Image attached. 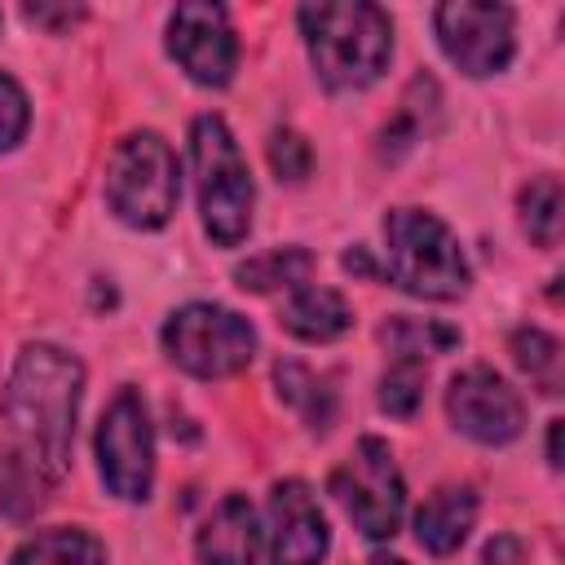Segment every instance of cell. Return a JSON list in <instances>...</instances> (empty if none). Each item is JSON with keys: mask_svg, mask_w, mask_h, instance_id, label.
<instances>
[{"mask_svg": "<svg viewBox=\"0 0 565 565\" xmlns=\"http://www.w3.org/2000/svg\"><path fill=\"white\" fill-rule=\"evenodd\" d=\"M79 393L84 366L57 344H26L18 353L0 397L9 428V450L0 459V508L9 516H31L44 508L49 486L66 472Z\"/></svg>", "mask_w": 565, "mask_h": 565, "instance_id": "cell-1", "label": "cell"}, {"mask_svg": "<svg viewBox=\"0 0 565 565\" xmlns=\"http://www.w3.org/2000/svg\"><path fill=\"white\" fill-rule=\"evenodd\" d=\"M296 18H300V35L309 44L313 71L327 88L353 93L384 75V66L393 57V22L380 4L322 0V4H305Z\"/></svg>", "mask_w": 565, "mask_h": 565, "instance_id": "cell-2", "label": "cell"}, {"mask_svg": "<svg viewBox=\"0 0 565 565\" xmlns=\"http://www.w3.org/2000/svg\"><path fill=\"white\" fill-rule=\"evenodd\" d=\"M384 269L419 300H459L468 291V260L459 238L419 207H393L384 216Z\"/></svg>", "mask_w": 565, "mask_h": 565, "instance_id": "cell-3", "label": "cell"}, {"mask_svg": "<svg viewBox=\"0 0 565 565\" xmlns=\"http://www.w3.org/2000/svg\"><path fill=\"white\" fill-rule=\"evenodd\" d=\"M190 159H194V185H199V216L203 230L212 234V243L234 247L247 238L252 230V172L247 159L238 150V141L230 137L225 119L216 115H199L190 128Z\"/></svg>", "mask_w": 565, "mask_h": 565, "instance_id": "cell-4", "label": "cell"}, {"mask_svg": "<svg viewBox=\"0 0 565 565\" xmlns=\"http://www.w3.org/2000/svg\"><path fill=\"white\" fill-rule=\"evenodd\" d=\"M181 168L159 132H128L106 159V207L132 230H159L177 212Z\"/></svg>", "mask_w": 565, "mask_h": 565, "instance_id": "cell-5", "label": "cell"}, {"mask_svg": "<svg viewBox=\"0 0 565 565\" xmlns=\"http://www.w3.org/2000/svg\"><path fill=\"white\" fill-rule=\"evenodd\" d=\"M163 349L181 371L199 380H225L252 362L256 331L234 309L194 300V305H181L163 322Z\"/></svg>", "mask_w": 565, "mask_h": 565, "instance_id": "cell-6", "label": "cell"}, {"mask_svg": "<svg viewBox=\"0 0 565 565\" xmlns=\"http://www.w3.org/2000/svg\"><path fill=\"white\" fill-rule=\"evenodd\" d=\"M327 486L366 539H393L397 534L402 508H406V486H402V472L393 463L388 441L362 437L353 446V455L331 472Z\"/></svg>", "mask_w": 565, "mask_h": 565, "instance_id": "cell-7", "label": "cell"}, {"mask_svg": "<svg viewBox=\"0 0 565 565\" xmlns=\"http://www.w3.org/2000/svg\"><path fill=\"white\" fill-rule=\"evenodd\" d=\"M97 472L110 494L146 499L154 477V433L137 388H119L97 424Z\"/></svg>", "mask_w": 565, "mask_h": 565, "instance_id": "cell-8", "label": "cell"}, {"mask_svg": "<svg viewBox=\"0 0 565 565\" xmlns=\"http://www.w3.org/2000/svg\"><path fill=\"white\" fill-rule=\"evenodd\" d=\"M433 31H437L441 53L463 75H494L512 57V9L508 4L446 0L433 13Z\"/></svg>", "mask_w": 565, "mask_h": 565, "instance_id": "cell-9", "label": "cell"}, {"mask_svg": "<svg viewBox=\"0 0 565 565\" xmlns=\"http://www.w3.org/2000/svg\"><path fill=\"white\" fill-rule=\"evenodd\" d=\"M446 415L463 437H472L481 446H503L525 424V406H521L516 388L503 375H494L490 366H468L450 380Z\"/></svg>", "mask_w": 565, "mask_h": 565, "instance_id": "cell-10", "label": "cell"}, {"mask_svg": "<svg viewBox=\"0 0 565 565\" xmlns=\"http://www.w3.org/2000/svg\"><path fill=\"white\" fill-rule=\"evenodd\" d=\"M168 53L194 84H203V88L230 84L238 44H234L225 9L221 4H177L168 18Z\"/></svg>", "mask_w": 565, "mask_h": 565, "instance_id": "cell-11", "label": "cell"}, {"mask_svg": "<svg viewBox=\"0 0 565 565\" xmlns=\"http://www.w3.org/2000/svg\"><path fill=\"white\" fill-rule=\"evenodd\" d=\"M327 516L305 481H278L269 490V565H322Z\"/></svg>", "mask_w": 565, "mask_h": 565, "instance_id": "cell-12", "label": "cell"}, {"mask_svg": "<svg viewBox=\"0 0 565 565\" xmlns=\"http://www.w3.org/2000/svg\"><path fill=\"white\" fill-rule=\"evenodd\" d=\"M256 543H260V530H256V512L243 494H225L212 516L199 525V539H194V552H199V565H256Z\"/></svg>", "mask_w": 565, "mask_h": 565, "instance_id": "cell-13", "label": "cell"}, {"mask_svg": "<svg viewBox=\"0 0 565 565\" xmlns=\"http://www.w3.org/2000/svg\"><path fill=\"white\" fill-rule=\"evenodd\" d=\"M472 521H477V494H472V486H437L424 499V508L415 512V539L433 556H450L468 539Z\"/></svg>", "mask_w": 565, "mask_h": 565, "instance_id": "cell-14", "label": "cell"}, {"mask_svg": "<svg viewBox=\"0 0 565 565\" xmlns=\"http://www.w3.org/2000/svg\"><path fill=\"white\" fill-rule=\"evenodd\" d=\"M278 322H282L291 335L309 340V344H327V340H335V335L349 331L353 313H349L344 296L331 291V287H291V296H287V305H282V313H278Z\"/></svg>", "mask_w": 565, "mask_h": 565, "instance_id": "cell-15", "label": "cell"}, {"mask_svg": "<svg viewBox=\"0 0 565 565\" xmlns=\"http://www.w3.org/2000/svg\"><path fill=\"white\" fill-rule=\"evenodd\" d=\"M9 565H106V547L88 534V530H44L35 539H26Z\"/></svg>", "mask_w": 565, "mask_h": 565, "instance_id": "cell-16", "label": "cell"}, {"mask_svg": "<svg viewBox=\"0 0 565 565\" xmlns=\"http://www.w3.org/2000/svg\"><path fill=\"white\" fill-rule=\"evenodd\" d=\"M309 269H313V256L305 247H274V252L252 256L247 265H238L234 278H238L243 291H278V287L291 291V287H305Z\"/></svg>", "mask_w": 565, "mask_h": 565, "instance_id": "cell-17", "label": "cell"}, {"mask_svg": "<svg viewBox=\"0 0 565 565\" xmlns=\"http://www.w3.org/2000/svg\"><path fill=\"white\" fill-rule=\"evenodd\" d=\"M512 358H516V366L530 375V384L539 393H547V397L561 393L565 358H561V340L556 335H547L539 327H521V331H512Z\"/></svg>", "mask_w": 565, "mask_h": 565, "instance_id": "cell-18", "label": "cell"}, {"mask_svg": "<svg viewBox=\"0 0 565 565\" xmlns=\"http://www.w3.org/2000/svg\"><path fill=\"white\" fill-rule=\"evenodd\" d=\"M424 106H437V84L428 75H415L411 88L402 93V110L380 132V159H397L402 150H411L424 137Z\"/></svg>", "mask_w": 565, "mask_h": 565, "instance_id": "cell-19", "label": "cell"}, {"mask_svg": "<svg viewBox=\"0 0 565 565\" xmlns=\"http://www.w3.org/2000/svg\"><path fill=\"white\" fill-rule=\"evenodd\" d=\"M565 199H561V181L556 177H534L521 190V230L530 234V243L539 247H556L561 243V216Z\"/></svg>", "mask_w": 565, "mask_h": 565, "instance_id": "cell-20", "label": "cell"}, {"mask_svg": "<svg viewBox=\"0 0 565 565\" xmlns=\"http://www.w3.org/2000/svg\"><path fill=\"white\" fill-rule=\"evenodd\" d=\"M380 340H384L397 358H415V362H424V358H433V353L455 349V344H459V331L446 327V322H419V318L397 313V318H388V322L380 327Z\"/></svg>", "mask_w": 565, "mask_h": 565, "instance_id": "cell-21", "label": "cell"}, {"mask_svg": "<svg viewBox=\"0 0 565 565\" xmlns=\"http://www.w3.org/2000/svg\"><path fill=\"white\" fill-rule=\"evenodd\" d=\"M419 402H424V362L397 358L380 380V406L397 419H411L419 411Z\"/></svg>", "mask_w": 565, "mask_h": 565, "instance_id": "cell-22", "label": "cell"}, {"mask_svg": "<svg viewBox=\"0 0 565 565\" xmlns=\"http://www.w3.org/2000/svg\"><path fill=\"white\" fill-rule=\"evenodd\" d=\"M274 375H278L282 397L296 402L313 428H327V419H331V388H322V380H313V371H305L296 362H278Z\"/></svg>", "mask_w": 565, "mask_h": 565, "instance_id": "cell-23", "label": "cell"}, {"mask_svg": "<svg viewBox=\"0 0 565 565\" xmlns=\"http://www.w3.org/2000/svg\"><path fill=\"white\" fill-rule=\"evenodd\" d=\"M269 163H274L278 181H300V177H309V163H313L309 141H305L300 132H291V128H278V132L269 137Z\"/></svg>", "mask_w": 565, "mask_h": 565, "instance_id": "cell-24", "label": "cell"}, {"mask_svg": "<svg viewBox=\"0 0 565 565\" xmlns=\"http://www.w3.org/2000/svg\"><path fill=\"white\" fill-rule=\"evenodd\" d=\"M26 119H31V110H26V93H22L9 75H0V150H13V146L22 141Z\"/></svg>", "mask_w": 565, "mask_h": 565, "instance_id": "cell-25", "label": "cell"}, {"mask_svg": "<svg viewBox=\"0 0 565 565\" xmlns=\"http://www.w3.org/2000/svg\"><path fill=\"white\" fill-rule=\"evenodd\" d=\"M481 561H486V565H521V561H525V547H521L512 534H499V539L486 547Z\"/></svg>", "mask_w": 565, "mask_h": 565, "instance_id": "cell-26", "label": "cell"}, {"mask_svg": "<svg viewBox=\"0 0 565 565\" xmlns=\"http://www.w3.org/2000/svg\"><path fill=\"white\" fill-rule=\"evenodd\" d=\"M84 9H49V4H26V18L31 22H44V26H66V22H75Z\"/></svg>", "mask_w": 565, "mask_h": 565, "instance_id": "cell-27", "label": "cell"}, {"mask_svg": "<svg viewBox=\"0 0 565 565\" xmlns=\"http://www.w3.org/2000/svg\"><path fill=\"white\" fill-rule=\"evenodd\" d=\"M547 463L561 468V419H552V428H547Z\"/></svg>", "mask_w": 565, "mask_h": 565, "instance_id": "cell-28", "label": "cell"}, {"mask_svg": "<svg viewBox=\"0 0 565 565\" xmlns=\"http://www.w3.org/2000/svg\"><path fill=\"white\" fill-rule=\"evenodd\" d=\"M344 269H358V274H371V260L362 256V247H353V252L344 256Z\"/></svg>", "mask_w": 565, "mask_h": 565, "instance_id": "cell-29", "label": "cell"}, {"mask_svg": "<svg viewBox=\"0 0 565 565\" xmlns=\"http://www.w3.org/2000/svg\"><path fill=\"white\" fill-rule=\"evenodd\" d=\"M371 565H406V561H402V556H375Z\"/></svg>", "mask_w": 565, "mask_h": 565, "instance_id": "cell-30", "label": "cell"}]
</instances>
